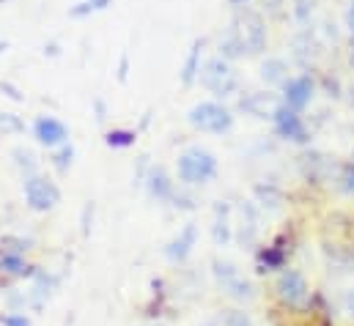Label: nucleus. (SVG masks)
Returning <instances> with one entry per match:
<instances>
[{"mask_svg":"<svg viewBox=\"0 0 354 326\" xmlns=\"http://www.w3.org/2000/svg\"><path fill=\"white\" fill-rule=\"evenodd\" d=\"M176 173L184 184H206V181H212L214 173H217V160H214V154H209L206 148L192 146V148H187V151L178 157Z\"/></svg>","mask_w":354,"mask_h":326,"instance_id":"1","label":"nucleus"},{"mask_svg":"<svg viewBox=\"0 0 354 326\" xmlns=\"http://www.w3.org/2000/svg\"><path fill=\"white\" fill-rule=\"evenodd\" d=\"M187 121L201 129V132H209V135H223L234 126V115L228 107H223L220 102H201L195 104L189 113H187Z\"/></svg>","mask_w":354,"mask_h":326,"instance_id":"2","label":"nucleus"},{"mask_svg":"<svg viewBox=\"0 0 354 326\" xmlns=\"http://www.w3.org/2000/svg\"><path fill=\"white\" fill-rule=\"evenodd\" d=\"M25 203H28V209H33L39 214L53 211L61 203V189L44 175H30L25 181Z\"/></svg>","mask_w":354,"mask_h":326,"instance_id":"3","label":"nucleus"},{"mask_svg":"<svg viewBox=\"0 0 354 326\" xmlns=\"http://www.w3.org/2000/svg\"><path fill=\"white\" fill-rule=\"evenodd\" d=\"M198 80L203 88H209L212 93H217V96H231L234 90H236V72L228 66V61H223V58H214V61H209L203 69H201V75H198Z\"/></svg>","mask_w":354,"mask_h":326,"instance_id":"4","label":"nucleus"},{"mask_svg":"<svg viewBox=\"0 0 354 326\" xmlns=\"http://www.w3.org/2000/svg\"><path fill=\"white\" fill-rule=\"evenodd\" d=\"M0 274H3L8 282L33 274V266L25 260L22 247H6L3 242H0Z\"/></svg>","mask_w":354,"mask_h":326,"instance_id":"5","label":"nucleus"},{"mask_svg":"<svg viewBox=\"0 0 354 326\" xmlns=\"http://www.w3.org/2000/svg\"><path fill=\"white\" fill-rule=\"evenodd\" d=\"M33 135H36V140H39L41 146L58 148V146L66 143L69 129H66L64 121H58V118H53V115H41V118H36V124H33Z\"/></svg>","mask_w":354,"mask_h":326,"instance_id":"6","label":"nucleus"},{"mask_svg":"<svg viewBox=\"0 0 354 326\" xmlns=\"http://www.w3.org/2000/svg\"><path fill=\"white\" fill-rule=\"evenodd\" d=\"M274 126H277V132L286 137V140H297V143H302V140H308V132H305V124L299 121V115H297V110H291V107H277L274 110Z\"/></svg>","mask_w":354,"mask_h":326,"instance_id":"7","label":"nucleus"},{"mask_svg":"<svg viewBox=\"0 0 354 326\" xmlns=\"http://www.w3.org/2000/svg\"><path fill=\"white\" fill-rule=\"evenodd\" d=\"M277 294L286 305H302L305 296H308V282L302 280V274L297 271H286L280 280H277Z\"/></svg>","mask_w":354,"mask_h":326,"instance_id":"8","label":"nucleus"},{"mask_svg":"<svg viewBox=\"0 0 354 326\" xmlns=\"http://www.w3.org/2000/svg\"><path fill=\"white\" fill-rule=\"evenodd\" d=\"M313 96V80L310 77H294L286 82V107L302 110Z\"/></svg>","mask_w":354,"mask_h":326,"instance_id":"9","label":"nucleus"},{"mask_svg":"<svg viewBox=\"0 0 354 326\" xmlns=\"http://www.w3.org/2000/svg\"><path fill=\"white\" fill-rule=\"evenodd\" d=\"M201 50H203V39H198L192 44V50H189V55L184 61V69H181V82L184 85H189V82L201 75Z\"/></svg>","mask_w":354,"mask_h":326,"instance_id":"10","label":"nucleus"},{"mask_svg":"<svg viewBox=\"0 0 354 326\" xmlns=\"http://www.w3.org/2000/svg\"><path fill=\"white\" fill-rule=\"evenodd\" d=\"M192 242H195V225H187V228H184V233H181L176 242L171 245L168 255H171L174 260H181V258H187V252H189Z\"/></svg>","mask_w":354,"mask_h":326,"instance_id":"11","label":"nucleus"},{"mask_svg":"<svg viewBox=\"0 0 354 326\" xmlns=\"http://www.w3.org/2000/svg\"><path fill=\"white\" fill-rule=\"evenodd\" d=\"M151 195H157V198H171L174 195V184L168 181V175H165V170L162 167H157L154 173H151Z\"/></svg>","mask_w":354,"mask_h":326,"instance_id":"12","label":"nucleus"},{"mask_svg":"<svg viewBox=\"0 0 354 326\" xmlns=\"http://www.w3.org/2000/svg\"><path fill=\"white\" fill-rule=\"evenodd\" d=\"M135 140H138V135L129 132V129H113V132H107V137H104V143H107L110 148H127V146H132Z\"/></svg>","mask_w":354,"mask_h":326,"instance_id":"13","label":"nucleus"},{"mask_svg":"<svg viewBox=\"0 0 354 326\" xmlns=\"http://www.w3.org/2000/svg\"><path fill=\"white\" fill-rule=\"evenodd\" d=\"M107 6H110V0H83L69 11V17H86L91 11H99V8H107Z\"/></svg>","mask_w":354,"mask_h":326,"instance_id":"14","label":"nucleus"},{"mask_svg":"<svg viewBox=\"0 0 354 326\" xmlns=\"http://www.w3.org/2000/svg\"><path fill=\"white\" fill-rule=\"evenodd\" d=\"M283 69V61H269V64H264V72H261V77L269 82H280L286 80V75L280 72Z\"/></svg>","mask_w":354,"mask_h":326,"instance_id":"15","label":"nucleus"},{"mask_svg":"<svg viewBox=\"0 0 354 326\" xmlns=\"http://www.w3.org/2000/svg\"><path fill=\"white\" fill-rule=\"evenodd\" d=\"M72 157H75V148H72V146H64V148L53 157V164H55L58 170H66V167H72Z\"/></svg>","mask_w":354,"mask_h":326,"instance_id":"16","label":"nucleus"},{"mask_svg":"<svg viewBox=\"0 0 354 326\" xmlns=\"http://www.w3.org/2000/svg\"><path fill=\"white\" fill-rule=\"evenodd\" d=\"M0 326H30V318H25V316H0Z\"/></svg>","mask_w":354,"mask_h":326,"instance_id":"17","label":"nucleus"},{"mask_svg":"<svg viewBox=\"0 0 354 326\" xmlns=\"http://www.w3.org/2000/svg\"><path fill=\"white\" fill-rule=\"evenodd\" d=\"M0 126H11V129H19V124L14 121V115H11V113H3V118H0Z\"/></svg>","mask_w":354,"mask_h":326,"instance_id":"18","label":"nucleus"},{"mask_svg":"<svg viewBox=\"0 0 354 326\" xmlns=\"http://www.w3.org/2000/svg\"><path fill=\"white\" fill-rule=\"evenodd\" d=\"M346 19H349V28H352V33H354V6L349 8V14H346Z\"/></svg>","mask_w":354,"mask_h":326,"instance_id":"19","label":"nucleus"},{"mask_svg":"<svg viewBox=\"0 0 354 326\" xmlns=\"http://www.w3.org/2000/svg\"><path fill=\"white\" fill-rule=\"evenodd\" d=\"M228 3H231V6H245L248 0H228Z\"/></svg>","mask_w":354,"mask_h":326,"instance_id":"20","label":"nucleus"},{"mask_svg":"<svg viewBox=\"0 0 354 326\" xmlns=\"http://www.w3.org/2000/svg\"><path fill=\"white\" fill-rule=\"evenodd\" d=\"M6 50H8V44H6V41H0V55H3Z\"/></svg>","mask_w":354,"mask_h":326,"instance_id":"21","label":"nucleus"},{"mask_svg":"<svg viewBox=\"0 0 354 326\" xmlns=\"http://www.w3.org/2000/svg\"><path fill=\"white\" fill-rule=\"evenodd\" d=\"M352 64H354V44H352Z\"/></svg>","mask_w":354,"mask_h":326,"instance_id":"22","label":"nucleus"}]
</instances>
